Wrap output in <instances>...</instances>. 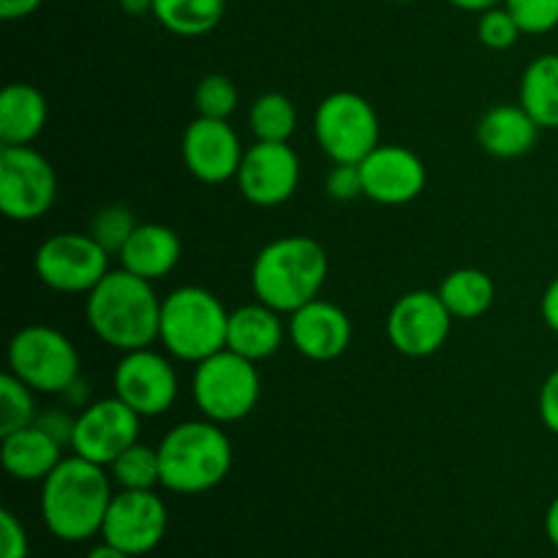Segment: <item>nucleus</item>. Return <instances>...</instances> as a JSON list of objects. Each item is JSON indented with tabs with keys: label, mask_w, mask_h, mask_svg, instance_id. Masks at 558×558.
Listing matches in <instances>:
<instances>
[{
	"label": "nucleus",
	"mask_w": 558,
	"mask_h": 558,
	"mask_svg": "<svg viewBox=\"0 0 558 558\" xmlns=\"http://www.w3.org/2000/svg\"><path fill=\"white\" fill-rule=\"evenodd\" d=\"M169 526V512L156 490H120L112 496L104 518V543L129 556H147L161 545Z\"/></svg>",
	"instance_id": "f8f14e48"
},
{
	"label": "nucleus",
	"mask_w": 558,
	"mask_h": 558,
	"mask_svg": "<svg viewBox=\"0 0 558 558\" xmlns=\"http://www.w3.org/2000/svg\"><path fill=\"white\" fill-rule=\"evenodd\" d=\"M87 396H90V385L82 379H74L63 392H60V398L65 401V407H74V409H85Z\"/></svg>",
	"instance_id": "ea45409f"
},
{
	"label": "nucleus",
	"mask_w": 558,
	"mask_h": 558,
	"mask_svg": "<svg viewBox=\"0 0 558 558\" xmlns=\"http://www.w3.org/2000/svg\"><path fill=\"white\" fill-rule=\"evenodd\" d=\"M191 392L207 420L227 425L254 412L262 396V379L256 363L232 349H221L213 357L196 363Z\"/></svg>",
	"instance_id": "423d86ee"
},
{
	"label": "nucleus",
	"mask_w": 558,
	"mask_h": 558,
	"mask_svg": "<svg viewBox=\"0 0 558 558\" xmlns=\"http://www.w3.org/2000/svg\"><path fill=\"white\" fill-rule=\"evenodd\" d=\"M112 496L104 466L80 456L63 458L41 485V518L52 537L85 543L101 534Z\"/></svg>",
	"instance_id": "f03ea898"
},
{
	"label": "nucleus",
	"mask_w": 558,
	"mask_h": 558,
	"mask_svg": "<svg viewBox=\"0 0 558 558\" xmlns=\"http://www.w3.org/2000/svg\"><path fill=\"white\" fill-rule=\"evenodd\" d=\"M450 3L463 11H477V14H483V11L494 9V5H501L505 0H450Z\"/></svg>",
	"instance_id": "79ce46f5"
},
{
	"label": "nucleus",
	"mask_w": 558,
	"mask_h": 558,
	"mask_svg": "<svg viewBox=\"0 0 558 558\" xmlns=\"http://www.w3.org/2000/svg\"><path fill=\"white\" fill-rule=\"evenodd\" d=\"M87 325L107 347L120 352L147 349L158 341L161 327V300L153 281L129 270H109L87 292Z\"/></svg>",
	"instance_id": "f257e3e1"
},
{
	"label": "nucleus",
	"mask_w": 558,
	"mask_h": 558,
	"mask_svg": "<svg viewBox=\"0 0 558 558\" xmlns=\"http://www.w3.org/2000/svg\"><path fill=\"white\" fill-rule=\"evenodd\" d=\"M283 343V322L276 308L265 303L240 305L229 314L227 349L243 354L251 363L272 357Z\"/></svg>",
	"instance_id": "4be33fe9"
},
{
	"label": "nucleus",
	"mask_w": 558,
	"mask_h": 558,
	"mask_svg": "<svg viewBox=\"0 0 558 558\" xmlns=\"http://www.w3.org/2000/svg\"><path fill=\"white\" fill-rule=\"evenodd\" d=\"M44 0H0V16L3 20H25L33 11H38Z\"/></svg>",
	"instance_id": "4c0bfd02"
},
{
	"label": "nucleus",
	"mask_w": 558,
	"mask_h": 558,
	"mask_svg": "<svg viewBox=\"0 0 558 558\" xmlns=\"http://www.w3.org/2000/svg\"><path fill=\"white\" fill-rule=\"evenodd\" d=\"M140 227L131 213V207L125 205H107L93 216L90 221V238L101 245L107 254H120L129 238L134 234V229Z\"/></svg>",
	"instance_id": "c756f323"
},
{
	"label": "nucleus",
	"mask_w": 558,
	"mask_h": 558,
	"mask_svg": "<svg viewBox=\"0 0 558 558\" xmlns=\"http://www.w3.org/2000/svg\"><path fill=\"white\" fill-rule=\"evenodd\" d=\"M314 134L332 163H360L379 147V114L360 93L338 90L316 107Z\"/></svg>",
	"instance_id": "6e6552de"
},
{
	"label": "nucleus",
	"mask_w": 558,
	"mask_h": 558,
	"mask_svg": "<svg viewBox=\"0 0 558 558\" xmlns=\"http://www.w3.org/2000/svg\"><path fill=\"white\" fill-rule=\"evenodd\" d=\"M243 145L229 120L196 118L189 123L183 134V161L185 169L196 180L207 185L227 183L238 178V169L243 163Z\"/></svg>",
	"instance_id": "dca6fc26"
},
{
	"label": "nucleus",
	"mask_w": 558,
	"mask_h": 558,
	"mask_svg": "<svg viewBox=\"0 0 558 558\" xmlns=\"http://www.w3.org/2000/svg\"><path fill=\"white\" fill-rule=\"evenodd\" d=\"M539 420L550 434L558 436V368L545 379L543 390H539Z\"/></svg>",
	"instance_id": "e433bc0d"
},
{
	"label": "nucleus",
	"mask_w": 558,
	"mask_h": 558,
	"mask_svg": "<svg viewBox=\"0 0 558 558\" xmlns=\"http://www.w3.org/2000/svg\"><path fill=\"white\" fill-rule=\"evenodd\" d=\"M289 341L314 363L338 360L352 343V322L341 305L330 300H311L289 319Z\"/></svg>",
	"instance_id": "a211bd4d"
},
{
	"label": "nucleus",
	"mask_w": 558,
	"mask_h": 558,
	"mask_svg": "<svg viewBox=\"0 0 558 558\" xmlns=\"http://www.w3.org/2000/svg\"><path fill=\"white\" fill-rule=\"evenodd\" d=\"M398 3H412V0H398Z\"/></svg>",
	"instance_id": "a18cd8bd"
},
{
	"label": "nucleus",
	"mask_w": 558,
	"mask_h": 558,
	"mask_svg": "<svg viewBox=\"0 0 558 558\" xmlns=\"http://www.w3.org/2000/svg\"><path fill=\"white\" fill-rule=\"evenodd\" d=\"M140 414L118 396L87 403L76 414L71 450L98 466H112L131 445L140 441Z\"/></svg>",
	"instance_id": "9b49d317"
},
{
	"label": "nucleus",
	"mask_w": 558,
	"mask_h": 558,
	"mask_svg": "<svg viewBox=\"0 0 558 558\" xmlns=\"http://www.w3.org/2000/svg\"><path fill=\"white\" fill-rule=\"evenodd\" d=\"M87 558H134V556H129V554H125V550L114 548V545L104 543V545H96V548H93L90 554H87Z\"/></svg>",
	"instance_id": "c03bdc74"
},
{
	"label": "nucleus",
	"mask_w": 558,
	"mask_h": 558,
	"mask_svg": "<svg viewBox=\"0 0 558 558\" xmlns=\"http://www.w3.org/2000/svg\"><path fill=\"white\" fill-rule=\"evenodd\" d=\"M47 98L27 82H11L0 93V142L3 147L31 145L47 125Z\"/></svg>",
	"instance_id": "5701e85b"
},
{
	"label": "nucleus",
	"mask_w": 558,
	"mask_h": 558,
	"mask_svg": "<svg viewBox=\"0 0 558 558\" xmlns=\"http://www.w3.org/2000/svg\"><path fill=\"white\" fill-rule=\"evenodd\" d=\"M33 270L52 292L87 294L109 272V254L90 232H60L38 245Z\"/></svg>",
	"instance_id": "1a4fd4ad"
},
{
	"label": "nucleus",
	"mask_w": 558,
	"mask_h": 558,
	"mask_svg": "<svg viewBox=\"0 0 558 558\" xmlns=\"http://www.w3.org/2000/svg\"><path fill=\"white\" fill-rule=\"evenodd\" d=\"M36 401L33 390L14 374L0 376V439L14 430L27 428L36 420Z\"/></svg>",
	"instance_id": "c85d7f7f"
},
{
	"label": "nucleus",
	"mask_w": 558,
	"mask_h": 558,
	"mask_svg": "<svg viewBox=\"0 0 558 558\" xmlns=\"http://www.w3.org/2000/svg\"><path fill=\"white\" fill-rule=\"evenodd\" d=\"M229 311L202 287H180L161 300L158 341L174 360L202 363L227 349Z\"/></svg>",
	"instance_id": "39448f33"
},
{
	"label": "nucleus",
	"mask_w": 558,
	"mask_h": 558,
	"mask_svg": "<svg viewBox=\"0 0 558 558\" xmlns=\"http://www.w3.org/2000/svg\"><path fill=\"white\" fill-rule=\"evenodd\" d=\"M330 272L327 251L305 234H289L267 243L251 265L256 300L278 314H294L319 298Z\"/></svg>",
	"instance_id": "7ed1b4c3"
},
{
	"label": "nucleus",
	"mask_w": 558,
	"mask_h": 558,
	"mask_svg": "<svg viewBox=\"0 0 558 558\" xmlns=\"http://www.w3.org/2000/svg\"><path fill=\"white\" fill-rule=\"evenodd\" d=\"M439 298L452 319H477L494 305L496 283L488 272L477 270V267H461L441 281Z\"/></svg>",
	"instance_id": "b1692460"
},
{
	"label": "nucleus",
	"mask_w": 558,
	"mask_h": 558,
	"mask_svg": "<svg viewBox=\"0 0 558 558\" xmlns=\"http://www.w3.org/2000/svg\"><path fill=\"white\" fill-rule=\"evenodd\" d=\"M365 196L379 205H407L425 189V163L403 145H379L360 161Z\"/></svg>",
	"instance_id": "f3484780"
},
{
	"label": "nucleus",
	"mask_w": 558,
	"mask_h": 558,
	"mask_svg": "<svg viewBox=\"0 0 558 558\" xmlns=\"http://www.w3.org/2000/svg\"><path fill=\"white\" fill-rule=\"evenodd\" d=\"M248 125L256 142H289L298 129V109L283 93H265L251 104Z\"/></svg>",
	"instance_id": "bb28decb"
},
{
	"label": "nucleus",
	"mask_w": 558,
	"mask_h": 558,
	"mask_svg": "<svg viewBox=\"0 0 558 558\" xmlns=\"http://www.w3.org/2000/svg\"><path fill=\"white\" fill-rule=\"evenodd\" d=\"M238 185L256 207H276L292 199L300 183V158L289 142H254L245 147Z\"/></svg>",
	"instance_id": "2eb2a0df"
},
{
	"label": "nucleus",
	"mask_w": 558,
	"mask_h": 558,
	"mask_svg": "<svg viewBox=\"0 0 558 558\" xmlns=\"http://www.w3.org/2000/svg\"><path fill=\"white\" fill-rule=\"evenodd\" d=\"M9 371L33 392L60 396L80 379V352L69 336L47 325L22 327L9 343Z\"/></svg>",
	"instance_id": "0eeeda50"
},
{
	"label": "nucleus",
	"mask_w": 558,
	"mask_h": 558,
	"mask_svg": "<svg viewBox=\"0 0 558 558\" xmlns=\"http://www.w3.org/2000/svg\"><path fill=\"white\" fill-rule=\"evenodd\" d=\"M125 14L131 16H142V14H153V0H120Z\"/></svg>",
	"instance_id": "37998d69"
},
{
	"label": "nucleus",
	"mask_w": 558,
	"mask_h": 558,
	"mask_svg": "<svg viewBox=\"0 0 558 558\" xmlns=\"http://www.w3.org/2000/svg\"><path fill=\"white\" fill-rule=\"evenodd\" d=\"M227 11V0H153V16L169 33L196 38L218 27Z\"/></svg>",
	"instance_id": "a878e982"
},
{
	"label": "nucleus",
	"mask_w": 558,
	"mask_h": 558,
	"mask_svg": "<svg viewBox=\"0 0 558 558\" xmlns=\"http://www.w3.org/2000/svg\"><path fill=\"white\" fill-rule=\"evenodd\" d=\"M452 314L441 303L439 292L414 289L396 300L387 316V338L392 349L407 357H428L445 347L450 336Z\"/></svg>",
	"instance_id": "ddd939ff"
},
{
	"label": "nucleus",
	"mask_w": 558,
	"mask_h": 558,
	"mask_svg": "<svg viewBox=\"0 0 558 558\" xmlns=\"http://www.w3.org/2000/svg\"><path fill=\"white\" fill-rule=\"evenodd\" d=\"M60 452H63L60 441H54L38 425H27V428L3 436L0 461H3V469L14 480H22V483H44L58 469V463L63 461Z\"/></svg>",
	"instance_id": "412c9836"
},
{
	"label": "nucleus",
	"mask_w": 558,
	"mask_h": 558,
	"mask_svg": "<svg viewBox=\"0 0 558 558\" xmlns=\"http://www.w3.org/2000/svg\"><path fill=\"white\" fill-rule=\"evenodd\" d=\"M33 425H38L41 430H47V434L52 436L54 441H60L63 447L65 445L71 447V439H74L76 417H71V414L63 412V409H49V412L36 414Z\"/></svg>",
	"instance_id": "c9c22d12"
},
{
	"label": "nucleus",
	"mask_w": 558,
	"mask_h": 558,
	"mask_svg": "<svg viewBox=\"0 0 558 558\" xmlns=\"http://www.w3.org/2000/svg\"><path fill=\"white\" fill-rule=\"evenodd\" d=\"M545 534H548L550 545L558 550V496L550 501L548 512H545Z\"/></svg>",
	"instance_id": "a19ab883"
},
{
	"label": "nucleus",
	"mask_w": 558,
	"mask_h": 558,
	"mask_svg": "<svg viewBox=\"0 0 558 558\" xmlns=\"http://www.w3.org/2000/svg\"><path fill=\"white\" fill-rule=\"evenodd\" d=\"M161 488L180 496L207 494L232 469V441L213 420H189L169 430L158 445Z\"/></svg>",
	"instance_id": "20e7f679"
},
{
	"label": "nucleus",
	"mask_w": 558,
	"mask_h": 558,
	"mask_svg": "<svg viewBox=\"0 0 558 558\" xmlns=\"http://www.w3.org/2000/svg\"><path fill=\"white\" fill-rule=\"evenodd\" d=\"M539 125L521 104H499L480 118L477 140L488 156L521 158L539 140Z\"/></svg>",
	"instance_id": "aec40b11"
},
{
	"label": "nucleus",
	"mask_w": 558,
	"mask_h": 558,
	"mask_svg": "<svg viewBox=\"0 0 558 558\" xmlns=\"http://www.w3.org/2000/svg\"><path fill=\"white\" fill-rule=\"evenodd\" d=\"M325 191L327 196H332L336 202H352L357 199V196H365L360 163H336V167L327 172Z\"/></svg>",
	"instance_id": "72a5a7b5"
},
{
	"label": "nucleus",
	"mask_w": 558,
	"mask_h": 558,
	"mask_svg": "<svg viewBox=\"0 0 558 558\" xmlns=\"http://www.w3.org/2000/svg\"><path fill=\"white\" fill-rule=\"evenodd\" d=\"M178 387L174 365L150 347L123 352V360L114 368V396L140 417L167 414L178 398Z\"/></svg>",
	"instance_id": "4468645a"
},
{
	"label": "nucleus",
	"mask_w": 558,
	"mask_h": 558,
	"mask_svg": "<svg viewBox=\"0 0 558 558\" xmlns=\"http://www.w3.org/2000/svg\"><path fill=\"white\" fill-rule=\"evenodd\" d=\"M505 5L523 33L539 36L558 27V0H505Z\"/></svg>",
	"instance_id": "473e14b6"
},
{
	"label": "nucleus",
	"mask_w": 558,
	"mask_h": 558,
	"mask_svg": "<svg viewBox=\"0 0 558 558\" xmlns=\"http://www.w3.org/2000/svg\"><path fill=\"white\" fill-rule=\"evenodd\" d=\"M112 477L114 483L123 490H153L156 485H161V458H158V447L131 445L118 461L112 463Z\"/></svg>",
	"instance_id": "cd10ccee"
},
{
	"label": "nucleus",
	"mask_w": 558,
	"mask_h": 558,
	"mask_svg": "<svg viewBox=\"0 0 558 558\" xmlns=\"http://www.w3.org/2000/svg\"><path fill=\"white\" fill-rule=\"evenodd\" d=\"M180 254H183V245H180L174 229L163 227V223H140L129 243L120 248L118 259L123 270L134 272L145 281H158L178 267Z\"/></svg>",
	"instance_id": "6ab92c4d"
},
{
	"label": "nucleus",
	"mask_w": 558,
	"mask_h": 558,
	"mask_svg": "<svg viewBox=\"0 0 558 558\" xmlns=\"http://www.w3.org/2000/svg\"><path fill=\"white\" fill-rule=\"evenodd\" d=\"M521 25L515 22V16L507 11V5H494V9L483 11L477 22V38L488 49H510L512 44L521 36Z\"/></svg>",
	"instance_id": "2f4dec72"
},
{
	"label": "nucleus",
	"mask_w": 558,
	"mask_h": 558,
	"mask_svg": "<svg viewBox=\"0 0 558 558\" xmlns=\"http://www.w3.org/2000/svg\"><path fill=\"white\" fill-rule=\"evenodd\" d=\"M543 319L550 330L558 332V276L550 281V287L543 294Z\"/></svg>",
	"instance_id": "58836bf2"
},
{
	"label": "nucleus",
	"mask_w": 558,
	"mask_h": 558,
	"mask_svg": "<svg viewBox=\"0 0 558 558\" xmlns=\"http://www.w3.org/2000/svg\"><path fill=\"white\" fill-rule=\"evenodd\" d=\"M58 196V178L47 158L33 147L0 150V210L11 221H38Z\"/></svg>",
	"instance_id": "9d476101"
},
{
	"label": "nucleus",
	"mask_w": 558,
	"mask_h": 558,
	"mask_svg": "<svg viewBox=\"0 0 558 558\" xmlns=\"http://www.w3.org/2000/svg\"><path fill=\"white\" fill-rule=\"evenodd\" d=\"M194 104L199 109V118L229 120V114L238 109V87H234V82L229 76L207 74L196 85Z\"/></svg>",
	"instance_id": "7c9ffc66"
},
{
	"label": "nucleus",
	"mask_w": 558,
	"mask_h": 558,
	"mask_svg": "<svg viewBox=\"0 0 558 558\" xmlns=\"http://www.w3.org/2000/svg\"><path fill=\"white\" fill-rule=\"evenodd\" d=\"M521 107L539 129H558V54H539L521 80Z\"/></svg>",
	"instance_id": "393cba45"
},
{
	"label": "nucleus",
	"mask_w": 558,
	"mask_h": 558,
	"mask_svg": "<svg viewBox=\"0 0 558 558\" xmlns=\"http://www.w3.org/2000/svg\"><path fill=\"white\" fill-rule=\"evenodd\" d=\"M31 556V539L25 526L11 510L0 512V558H27Z\"/></svg>",
	"instance_id": "f704fd0d"
}]
</instances>
